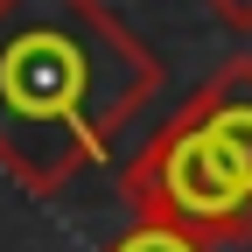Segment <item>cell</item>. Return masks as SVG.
<instances>
[{"label": "cell", "mask_w": 252, "mask_h": 252, "mask_svg": "<svg viewBox=\"0 0 252 252\" xmlns=\"http://www.w3.org/2000/svg\"><path fill=\"white\" fill-rule=\"evenodd\" d=\"M98 252H217V245L189 238V231H175V224H147V217H133V231H119V238L98 245Z\"/></svg>", "instance_id": "obj_3"}, {"label": "cell", "mask_w": 252, "mask_h": 252, "mask_svg": "<svg viewBox=\"0 0 252 252\" xmlns=\"http://www.w3.org/2000/svg\"><path fill=\"white\" fill-rule=\"evenodd\" d=\"M203 7H217L231 28H245V35H252V0H203Z\"/></svg>", "instance_id": "obj_4"}, {"label": "cell", "mask_w": 252, "mask_h": 252, "mask_svg": "<svg viewBox=\"0 0 252 252\" xmlns=\"http://www.w3.org/2000/svg\"><path fill=\"white\" fill-rule=\"evenodd\" d=\"M161 84V56L105 0H0V175L63 196Z\"/></svg>", "instance_id": "obj_1"}, {"label": "cell", "mask_w": 252, "mask_h": 252, "mask_svg": "<svg viewBox=\"0 0 252 252\" xmlns=\"http://www.w3.org/2000/svg\"><path fill=\"white\" fill-rule=\"evenodd\" d=\"M119 203L203 245L252 238V56H224L119 161Z\"/></svg>", "instance_id": "obj_2"}]
</instances>
